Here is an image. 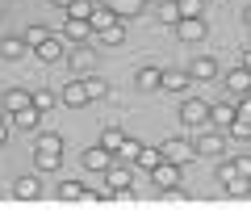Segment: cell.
Wrapping results in <instances>:
<instances>
[{
    "label": "cell",
    "instance_id": "obj_19",
    "mask_svg": "<svg viewBox=\"0 0 251 218\" xmlns=\"http://www.w3.org/2000/svg\"><path fill=\"white\" fill-rule=\"evenodd\" d=\"M13 197H17V201H38V197H42V181H38V176H17Z\"/></svg>",
    "mask_w": 251,
    "mask_h": 218
},
{
    "label": "cell",
    "instance_id": "obj_26",
    "mask_svg": "<svg viewBox=\"0 0 251 218\" xmlns=\"http://www.w3.org/2000/svg\"><path fill=\"white\" fill-rule=\"evenodd\" d=\"M97 143H100V147H109V151L117 155V151H122V143H126V130H122V126H105Z\"/></svg>",
    "mask_w": 251,
    "mask_h": 218
},
{
    "label": "cell",
    "instance_id": "obj_17",
    "mask_svg": "<svg viewBox=\"0 0 251 218\" xmlns=\"http://www.w3.org/2000/svg\"><path fill=\"white\" fill-rule=\"evenodd\" d=\"M193 84H197V80L188 76V67H172V72H163V84H159V88H163V92H188Z\"/></svg>",
    "mask_w": 251,
    "mask_h": 218
},
{
    "label": "cell",
    "instance_id": "obj_40",
    "mask_svg": "<svg viewBox=\"0 0 251 218\" xmlns=\"http://www.w3.org/2000/svg\"><path fill=\"white\" fill-rule=\"evenodd\" d=\"M243 67H251V46H243V59H239Z\"/></svg>",
    "mask_w": 251,
    "mask_h": 218
},
{
    "label": "cell",
    "instance_id": "obj_38",
    "mask_svg": "<svg viewBox=\"0 0 251 218\" xmlns=\"http://www.w3.org/2000/svg\"><path fill=\"white\" fill-rule=\"evenodd\" d=\"M234 164H239V172H243V176H251V155H239Z\"/></svg>",
    "mask_w": 251,
    "mask_h": 218
},
{
    "label": "cell",
    "instance_id": "obj_22",
    "mask_svg": "<svg viewBox=\"0 0 251 218\" xmlns=\"http://www.w3.org/2000/svg\"><path fill=\"white\" fill-rule=\"evenodd\" d=\"M29 101H34V92H29V88H17V84H13V88H4L0 105H4V113H13V109H25Z\"/></svg>",
    "mask_w": 251,
    "mask_h": 218
},
{
    "label": "cell",
    "instance_id": "obj_5",
    "mask_svg": "<svg viewBox=\"0 0 251 218\" xmlns=\"http://www.w3.org/2000/svg\"><path fill=\"white\" fill-rule=\"evenodd\" d=\"M105 185H109V193H113V201H134V185H130V168L126 164H113L105 172Z\"/></svg>",
    "mask_w": 251,
    "mask_h": 218
},
{
    "label": "cell",
    "instance_id": "obj_34",
    "mask_svg": "<svg viewBox=\"0 0 251 218\" xmlns=\"http://www.w3.org/2000/svg\"><path fill=\"white\" fill-rule=\"evenodd\" d=\"M226 135H230V138H239V143H247V138H251V122H247V118H234Z\"/></svg>",
    "mask_w": 251,
    "mask_h": 218
},
{
    "label": "cell",
    "instance_id": "obj_13",
    "mask_svg": "<svg viewBox=\"0 0 251 218\" xmlns=\"http://www.w3.org/2000/svg\"><path fill=\"white\" fill-rule=\"evenodd\" d=\"M188 76H193L197 84L218 80V59H214V54H193V63H188Z\"/></svg>",
    "mask_w": 251,
    "mask_h": 218
},
{
    "label": "cell",
    "instance_id": "obj_7",
    "mask_svg": "<svg viewBox=\"0 0 251 218\" xmlns=\"http://www.w3.org/2000/svg\"><path fill=\"white\" fill-rule=\"evenodd\" d=\"M80 164H84V168H88V172H109V168H113V151H109V147H84V155H80Z\"/></svg>",
    "mask_w": 251,
    "mask_h": 218
},
{
    "label": "cell",
    "instance_id": "obj_12",
    "mask_svg": "<svg viewBox=\"0 0 251 218\" xmlns=\"http://www.w3.org/2000/svg\"><path fill=\"white\" fill-rule=\"evenodd\" d=\"M180 168H184V164H176V160H163L159 168H151V181H155V189H176L180 185Z\"/></svg>",
    "mask_w": 251,
    "mask_h": 218
},
{
    "label": "cell",
    "instance_id": "obj_20",
    "mask_svg": "<svg viewBox=\"0 0 251 218\" xmlns=\"http://www.w3.org/2000/svg\"><path fill=\"white\" fill-rule=\"evenodd\" d=\"M126 42V17H117L113 26L97 29V46H122Z\"/></svg>",
    "mask_w": 251,
    "mask_h": 218
},
{
    "label": "cell",
    "instance_id": "obj_21",
    "mask_svg": "<svg viewBox=\"0 0 251 218\" xmlns=\"http://www.w3.org/2000/svg\"><path fill=\"white\" fill-rule=\"evenodd\" d=\"M34 54L42 59V63H59V59H63V38H59V34H50L46 42H38V46H34Z\"/></svg>",
    "mask_w": 251,
    "mask_h": 218
},
{
    "label": "cell",
    "instance_id": "obj_25",
    "mask_svg": "<svg viewBox=\"0 0 251 218\" xmlns=\"http://www.w3.org/2000/svg\"><path fill=\"white\" fill-rule=\"evenodd\" d=\"M134 164L143 168V172H151V168H159V164H163V147H159V143H155V147H147V143H143V151L134 155Z\"/></svg>",
    "mask_w": 251,
    "mask_h": 218
},
{
    "label": "cell",
    "instance_id": "obj_28",
    "mask_svg": "<svg viewBox=\"0 0 251 218\" xmlns=\"http://www.w3.org/2000/svg\"><path fill=\"white\" fill-rule=\"evenodd\" d=\"M84 197H88V189L80 181H63L59 185V201H84Z\"/></svg>",
    "mask_w": 251,
    "mask_h": 218
},
{
    "label": "cell",
    "instance_id": "obj_9",
    "mask_svg": "<svg viewBox=\"0 0 251 218\" xmlns=\"http://www.w3.org/2000/svg\"><path fill=\"white\" fill-rule=\"evenodd\" d=\"M222 84H226V97H247L251 92V67H230V72L222 76Z\"/></svg>",
    "mask_w": 251,
    "mask_h": 218
},
{
    "label": "cell",
    "instance_id": "obj_37",
    "mask_svg": "<svg viewBox=\"0 0 251 218\" xmlns=\"http://www.w3.org/2000/svg\"><path fill=\"white\" fill-rule=\"evenodd\" d=\"M239 118L251 122V92H247V97H239Z\"/></svg>",
    "mask_w": 251,
    "mask_h": 218
},
{
    "label": "cell",
    "instance_id": "obj_10",
    "mask_svg": "<svg viewBox=\"0 0 251 218\" xmlns=\"http://www.w3.org/2000/svg\"><path fill=\"white\" fill-rule=\"evenodd\" d=\"M234 118H239V97H226L209 109V126H218V130H230Z\"/></svg>",
    "mask_w": 251,
    "mask_h": 218
},
{
    "label": "cell",
    "instance_id": "obj_16",
    "mask_svg": "<svg viewBox=\"0 0 251 218\" xmlns=\"http://www.w3.org/2000/svg\"><path fill=\"white\" fill-rule=\"evenodd\" d=\"M67 63H72V72H92V63H97V51H92L88 42H75L72 51H67Z\"/></svg>",
    "mask_w": 251,
    "mask_h": 218
},
{
    "label": "cell",
    "instance_id": "obj_6",
    "mask_svg": "<svg viewBox=\"0 0 251 218\" xmlns=\"http://www.w3.org/2000/svg\"><path fill=\"white\" fill-rule=\"evenodd\" d=\"M9 126H13V130H21V135H29V130L42 126V109H38L34 101H29L25 109H13V113H9Z\"/></svg>",
    "mask_w": 251,
    "mask_h": 218
},
{
    "label": "cell",
    "instance_id": "obj_18",
    "mask_svg": "<svg viewBox=\"0 0 251 218\" xmlns=\"http://www.w3.org/2000/svg\"><path fill=\"white\" fill-rule=\"evenodd\" d=\"M59 101H63L67 109H84V105H88V88H84V80H67Z\"/></svg>",
    "mask_w": 251,
    "mask_h": 218
},
{
    "label": "cell",
    "instance_id": "obj_1",
    "mask_svg": "<svg viewBox=\"0 0 251 218\" xmlns=\"http://www.w3.org/2000/svg\"><path fill=\"white\" fill-rule=\"evenodd\" d=\"M34 168H38V172H59V168H63V135H54V130L38 135V143H34Z\"/></svg>",
    "mask_w": 251,
    "mask_h": 218
},
{
    "label": "cell",
    "instance_id": "obj_31",
    "mask_svg": "<svg viewBox=\"0 0 251 218\" xmlns=\"http://www.w3.org/2000/svg\"><path fill=\"white\" fill-rule=\"evenodd\" d=\"M117 21V13L109 9V4H97V13H92V29H105V26H113Z\"/></svg>",
    "mask_w": 251,
    "mask_h": 218
},
{
    "label": "cell",
    "instance_id": "obj_41",
    "mask_svg": "<svg viewBox=\"0 0 251 218\" xmlns=\"http://www.w3.org/2000/svg\"><path fill=\"white\" fill-rule=\"evenodd\" d=\"M50 4H54V9H63V13L72 9V0H50Z\"/></svg>",
    "mask_w": 251,
    "mask_h": 218
},
{
    "label": "cell",
    "instance_id": "obj_39",
    "mask_svg": "<svg viewBox=\"0 0 251 218\" xmlns=\"http://www.w3.org/2000/svg\"><path fill=\"white\" fill-rule=\"evenodd\" d=\"M9 143V122H0V147Z\"/></svg>",
    "mask_w": 251,
    "mask_h": 218
},
{
    "label": "cell",
    "instance_id": "obj_27",
    "mask_svg": "<svg viewBox=\"0 0 251 218\" xmlns=\"http://www.w3.org/2000/svg\"><path fill=\"white\" fill-rule=\"evenodd\" d=\"M155 21H159V26H168V29H176V26H180V4L163 0V4H159V17H155Z\"/></svg>",
    "mask_w": 251,
    "mask_h": 218
},
{
    "label": "cell",
    "instance_id": "obj_24",
    "mask_svg": "<svg viewBox=\"0 0 251 218\" xmlns=\"http://www.w3.org/2000/svg\"><path fill=\"white\" fill-rule=\"evenodd\" d=\"M97 4H109L117 17H138L147 9V0H97Z\"/></svg>",
    "mask_w": 251,
    "mask_h": 218
},
{
    "label": "cell",
    "instance_id": "obj_33",
    "mask_svg": "<svg viewBox=\"0 0 251 218\" xmlns=\"http://www.w3.org/2000/svg\"><path fill=\"white\" fill-rule=\"evenodd\" d=\"M138 151H143V138H134V135H126V143H122V151H117V155H122L126 164H134V155H138Z\"/></svg>",
    "mask_w": 251,
    "mask_h": 218
},
{
    "label": "cell",
    "instance_id": "obj_30",
    "mask_svg": "<svg viewBox=\"0 0 251 218\" xmlns=\"http://www.w3.org/2000/svg\"><path fill=\"white\" fill-rule=\"evenodd\" d=\"M92 13H97V0H72L67 17H84V21H92Z\"/></svg>",
    "mask_w": 251,
    "mask_h": 218
},
{
    "label": "cell",
    "instance_id": "obj_29",
    "mask_svg": "<svg viewBox=\"0 0 251 218\" xmlns=\"http://www.w3.org/2000/svg\"><path fill=\"white\" fill-rule=\"evenodd\" d=\"M84 88H88V101L109 97V80H100V76H84Z\"/></svg>",
    "mask_w": 251,
    "mask_h": 218
},
{
    "label": "cell",
    "instance_id": "obj_23",
    "mask_svg": "<svg viewBox=\"0 0 251 218\" xmlns=\"http://www.w3.org/2000/svg\"><path fill=\"white\" fill-rule=\"evenodd\" d=\"M134 84L143 92H159V84H163V72L155 63H147V67H138V76H134Z\"/></svg>",
    "mask_w": 251,
    "mask_h": 218
},
{
    "label": "cell",
    "instance_id": "obj_32",
    "mask_svg": "<svg viewBox=\"0 0 251 218\" xmlns=\"http://www.w3.org/2000/svg\"><path fill=\"white\" fill-rule=\"evenodd\" d=\"M34 105H38V109H42V113H50V109H54V105H59V97H54V92H50V88H34Z\"/></svg>",
    "mask_w": 251,
    "mask_h": 218
},
{
    "label": "cell",
    "instance_id": "obj_4",
    "mask_svg": "<svg viewBox=\"0 0 251 218\" xmlns=\"http://www.w3.org/2000/svg\"><path fill=\"white\" fill-rule=\"evenodd\" d=\"M209 101H201V97H184V105H180V126L184 130H201V126H209Z\"/></svg>",
    "mask_w": 251,
    "mask_h": 218
},
{
    "label": "cell",
    "instance_id": "obj_46",
    "mask_svg": "<svg viewBox=\"0 0 251 218\" xmlns=\"http://www.w3.org/2000/svg\"><path fill=\"white\" fill-rule=\"evenodd\" d=\"M0 21H4V9H0Z\"/></svg>",
    "mask_w": 251,
    "mask_h": 218
},
{
    "label": "cell",
    "instance_id": "obj_35",
    "mask_svg": "<svg viewBox=\"0 0 251 218\" xmlns=\"http://www.w3.org/2000/svg\"><path fill=\"white\" fill-rule=\"evenodd\" d=\"M46 38H50V29H46V26H25V42H29V51H34L38 42H46Z\"/></svg>",
    "mask_w": 251,
    "mask_h": 218
},
{
    "label": "cell",
    "instance_id": "obj_43",
    "mask_svg": "<svg viewBox=\"0 0 251 218\" xmlns=\"http://www.w3.org/2000/svg\"><path fill=\"white\" fill-rule=\"evenodd\" d=\"M4 118H9V113H4V105H0V122H4Z\"/></svg>",
    "mask_w": 251,
    "mask_h": 218
},
{
    "label": "cell",
    "instance_id": "obj_42",
    "mask_svg": "<svg viewBox=\"0 0 251 218\" xmlns=\"http://www.w3.org/2000/svg\"><path fill=\"white\" fill-rule=\"evenodd\" d=\"M243 21H247V26H251V4H247V9H243Z\"/></svg>",
    "mask_w": 251,
    "mask_h": 218
},
{
    "label": "cell",
    "instance_id": "obj_36",
    "mask_svg": "<svg viewBox=\"0 0 251 218\" xmlns=\"http://www.w3.org/2000/svg\"><path fill=\"white\" fill-rule=\"evenodd\" d=\"M180 4V17H201V0H176Z\"/></svg>",
    "mask_w": 251,
    "mask_h": 218
},
{
    "label": "cell",
    "instance_id": "obj_3",
    "mask_svg": "<svg viewBox=\"0 0 251 218\" xmlns=\"http://www.w3.org/2000/svg\"><path fill=\"white\" fill-rule=\"evenodd\" d=\"M193 147H197V155H205V160H222V151H226V130H209V126H201V130H193Z\"/></svg>",
    "mask_w": 251,
    "mask_h": 218
},
{
    "label": "cell",
    "instance_id": "obj_14",
    "mask_svg": "<svg viewBox=\"0 0 251 218\" xmlns=\"http://www.w3.org/2000/svg\"><path fill=\"white\" fill-rule=\"evenodd\" d=\"M176 38H180L184 46H193V42H205V17H180Z\"/></svg>",
    "mask_w": 251,
    "mask_h": 218
},
{
    "label": "cell",
    "instance_id": "obj_44",
    "mask_svg": "<svg viewBox=\"0 0 251 218\" xmlns=\"http://www.w3.org/2000/svg\"><path fill=\"white\" fill-rule=\"evenodd\" d=\"M247 197H251V176H247Z\"/></svg>",
    "mask_w": 251,
    "mask_h": 218
},
{
    "label": "cell",
    "instance_id": "obj_8",
    "mask_svg": "<svg viewBox=\"0 0 251 218\" xmlns=\"http://www.w3.org/2000/svg\"><path fill=\"white\" fill-rule=\"evenodd\" d=\"M163 160H176V164H188V160H197V147L188 143V138H180V135H172V138H163Z\"/></svg>",
    "mask_w": 251,
    "mask_h": 218
},
{
    "label": "cell",
    "instance_id": "obj_11",
    "mask_svg": "<svg viewBox=\"0 0 251 218\" xmlns=\"http://www.w3.org/2000/svg\"><path fill=\"white\" fill-rule=\"evenodd\" d=\"M63 38H67V42H92V38H97V29H92V21L67 17V13H63Z\"/></svg>",
    "mask_w": 251,
    "mask_h": 218
},
{
    "label": "cell",
    "instance_id": "obj_45",
    "mask_svg": "<svg viewBox=\"0 0 251 218\" xmlns=\"http://www.w3.org/2000/svg\"><path fill=\"white\" fill-rule=\"evenodd\" d=\"M147 4H163V0H147Z\"/></svg>",
    "mask_w": 251,
    "mask_h": 218
},
{
    "label": "cell",
    "instance_id": "obj_15",
    "mask_svg": "<svg viewBox=\"0 0 251 218\" xmlns=\"http://www.w3.org/2000/svg\"><path fill=\"white\" fill-rule=\"evenodd\" d=\"M25 51H29L25 34H9V38H0V59H4V63H17V59H25Z\"/></svg>",
    "mask_w": 251,
    "mask_h": 218
},
{
    "label": "cell",
    "instance_id": "obj_2",
    "mask_svg": "<svg viewBox=\"0 0 251 218\" xmlns=\"http://www.w3.org/2000/svg\"><path fill=\"white\" fill-rule=\"evenodd\" d=\"M214 181H218V189H222L226 197H247V176L239 172V164H234V160H218Z\"/></svg>",
    "mask_w": 251,
    "mask_h": 218
}]
</instances>
